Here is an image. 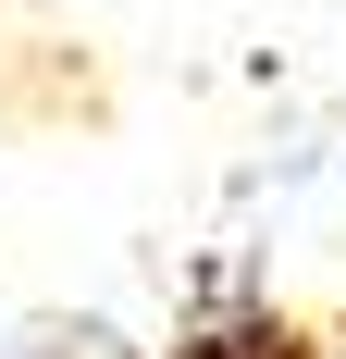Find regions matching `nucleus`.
<instances>
[{"label": "nucleus", "instance_id": "obj_1", "mask_svg": "<svg viewBox=\"0 0 346 359\" xmlns=\"http://www.w3.org/2000/svg\"><path fill=\"white\" fill-rule=\"evenodd\" d=\"M173 359H284V334L247 323V334H198V347H173Z\"/></svg>", "mask_w": 346, "mask_h": 359}, {"label": "nucleus", "instance_id": "obj_2", "mask_svg": "<svg viewBox=\"0 0 346 359\" xmlns=\"http://www.w3.org/2000/svg\"><path fill=\"white\" fill-rule=\"evenodd\" d=\"M321 359H346V347H321Z\"/></svg>", "mask_w": 346, "mask_h": 359}]
</instances>
